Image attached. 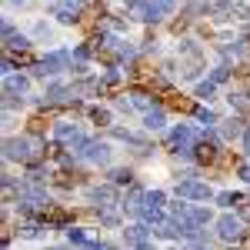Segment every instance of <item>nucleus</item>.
I'll list each match as a JSON object with an SVG mask.
<instances>
[{
    "label": "nucleus",
    "mask_w": 250,
    "mask_h": 250,
    "mask_svg": "<svg viewBox=\"0 0 250 250\" xmlns=\"http://www.w3.org/2000/svg\"><path fill=\"white\" fill-rule=\"evenodd\" d=\"M40 150H43V140L40 137H10L3 144L7 160H34V157H40Z\"/></svg>",
    "instance_id": "nucleus-1"
},
{
    "label": "nucleus",
    "mask_w": 250,
    "mask_h": 250,
    "mask_svg": "<svg viewBox=\"0 0 250 250\" xmlns=\"http://www.w3.org/2000/svg\"><path fill=\"white\" fill-rule=\"evenodd\" d=\"M217 230H220V237H224V240H237V237H240V230H244V224H240L233 213H224V217L217 220Z\"/></svg>",
    "instance_id": "nucleus-2"
},
{
    "label": "nucleus",
    "mask_w": 250,
    "mask_h": 250,
    "mask_svg": "<svg viewBox=\"0 0 250 250\" xmlns=\"http://www.w3.org/2000/svg\"><path fill=\"white\" fill-rule=\"evenodd\" d=\"M60 67H67V54H50V57H43L37 67H34V74H37V77H47V74H57Z\"/></svg>",
    "instance_id": "nucleus-3"
},
{
    "label": "nucleus",
    "mask_w": 250,
    "mask_h": 250,
    "mask_svg": "<svg viewBox=\"0 0 250 250\" xmlns=\"http://www.w3.org/2000/svg\"><path fill=\"white\" fill-rule=\"evenodd\" d=\"M177 193L180 197H193V200H207L210 197V187L207 184H197V180H184V184H177Z\"/></svg>",
    "instance_id": "nucleus-4"
},
{
    "label": "nucleus",
    "mask_w": 250,
    "mask_h": 250,
    "mask_svg": "<svg viewBox=\"0 0 250 250\" xmlns=\"http://www.w3.org/2000/svg\"><path fill=\"white\" fill-rule=\"evenodd\" d=\"M54 137L63 140V144H70V147H80V144H83V137L77 134L74 124H57V127H54Z\"/></svg>",
    "instance_id": "nucleus-5"
},
{
    "label": "nucleus",
    "mask_w": 250,
    "mask_h": 250,
    "mask_svg": "<svg viewBox=\"0 0 250 250\" xmlns=\"http://www.w3.org/2000/svg\"><path fill=\"white\" fill-rule=\"evenodd\" d=\"M3 94H7V104H14V97H23L27 94V77H14V74H7V83H3Z\"/></svg>",
    "instance_id": "nucleus-6"
},
{
    "label": "nucleus",
    "mask_w": 250,
    "mask_h": 250,
    "mask_svg": "<svg viewBox=\"0 0 250 250\" xmlns=\"http://www.w3.org/2000/svg\"><path fill=\"white\" fill-rule=\"evenodd\" d=\"M80 154L87 160H107V144H97V140H83L80 144Z\"/></svg>",
    "instance_id": "nucleus-7"
},
{
    "label": "nucleus",
    "mask_w": 250,
    "mask_h": 250,
    "mask_svg": "<svg viewBox=\"0 0 250 250\" xmlns=\"http://www.w3.org/2000/svg\"><path fill=\"white\" fill-rule=\"evenodd\" d=\"M124 237H127L130 247H144V244H147V227H144V224H134V227H127Z\"/></svg>",
    "instance_id": "nucleus-8"
},
{
    "label": "nucleus",
    "mask_w": 250,
    "mask_h": 250,
    "mask_svg": "<svg viewBox=\"0 0 250 250\" xmlns=\"http://www.w3.org/2000/svg\"><path fill=\"white\" fill-rule=\"evenodd\" d=\"M144 124H147L150 130H160V127H164V110H160V107H150V110L144 114Z\"/></svg>",
    "instance_id": "nucleus-9"
},
{
    "label": "nucleus",
    "mask_w": 250,
    "mask_h": 250,
    "mask_svg": "<svg viewBox=\"0 0 250 250\" xmlns=\"http://www.w3.org/2000/svg\"><path fill=\"white\" fill-rule=\"evenodd\" d=\"M187 217H190L193 224H200V227H204V224L210 220V210H204V207H190V210H187Z\"/></svg>",
    "instance_id": "nucleus-10"
},
{
    "label": "nucleus",
    "mask_w": 250,
    "mask_h": 250,
    "mask_svg": "<svg viewBox=\"0 0 250 250\" xmlns=\"http://www.w3.org/2000/svg\"><path fill=\"white\" fill-rule=\"evenodd\" d=\"M7 40V50H27V37L23 34H10V37H3Z\"/></svg>",
    "instance_id": "nucleus-11"
},
{
    "label": "nucleus",
    "mask_w": 250,
    "mask_h": 250,
    "mask_svg": "<svg viewBox=\"0 0 250 250\" xmlns=\"http://www.w3.org/2000/svg\"><path fill=\"white\" fill-rule=\"evenodd\" d=\"M63 94H67V87H63V83H50V87H47V94H43V100H63Z\"/></svg>",
    "instance_id": "nucleus-12"
},
{
    "label": "nucleus",
    "mask_w": 250,
    "mask_h": 250,
    "mask_svg": "<svg viewBox=\"0 0 250 250\" xmlns=\"http://www.w3.org/2000/svg\"><path fill=\"white\" fill-rule=\"evenodd\" d=\"M197 157H200V160H213V157H217V144H207V140H204V144L197 147Z\"/></svg>",
    "instance_id": "nucleus-13"
},
{
    "label": "nucleus",
    "mask_w": 250,
    "mask_h": 250,
    "mask_svg": "<svg viewBox=\"0 0 250 250\" xmlns=\"http://www.w3.org/2000/svg\"><path fill=\"white\" fill-rule=\"evenodd\" d=\"M197 120H200V124H207V127H213V124H217L213 110H207V107H197Z\"/></svg>",
    "instance_id": "nucleus-14"
},
{
    "label": "nucleus",
    "mask_w": 250,
    "mask_h": 250,
    "mask_svg": "<svg viewBox=\"0 0 250 250\" xmlns=\"http://www.w3.org/2000/svg\"><path fill=\"white\" fill-rule=\"evenodd\" d=\"M150 3H154V10L160 14V17H167V14L173 10V0H150Z\"/></svg>",
    "instance_id": "nucleus-15"
},
{
    "label": "nucleus",
    "mask_w": 250,
    "mask_h": 250,
    "mask_svg": "<svg viewBox=\"0 0 250 250\" xmlns=\"http://www.w3.org/2000/svg\"><path fill=\"white\" fill-rule=\"evenodd\" d=\"M197 97L210 100V97H213V80H204V83H197Z\"/></svg>",
    "instance_id": "nucleus-16"
},
{
    "label": "nucleus",
    "mask_w": 250,
    "mask_h": 250,
    "mask_svg": "<svg viewBox=\"0 0 250 250\" xmlns=\"http://www.w3.org/2000/svg\"><path fill=\"white\" fill-rule=\"evenodd\" d=\"M134 107H140V110H150V97L137 90V94H134Z\"/></svg>",
    "instance_id": "nucleus-17"
},
{
    "label": "nucleus",
    "mask_w": 250,
    "mask_h": 250,
    "mask_svg": "<svg viewBox=\"0 0 250 250\" xmlns=\"http://www.w3.org/2000/svg\"><path fill=\"white\" fill-rule=\"evenodd\" d=\"M250 100H247V94H230V107H237V110H244Z\"/></svg>",
    "instance_id": "nucleus-18"
},
{
    "label": "nucleus",
    "mask_w": 250,
    "mask_h": 250,
    "mask_svg": "<svg viewBox=\"0 0 250 250\" xmlns=\"http://www.w3.org/2000/svg\"><path fill=\"white\" fill-rule=\"evenodd\" d=\"M110 180L114 184H130V170H110Z\"/></svg>",
    "instance_id": "nucleus-19"
},
{
    "label": "nucleus",
    "mask_w": 250,
    "mask_h": 250,
    "mask_svg": "<svg viewBox=\"0 0 250 250\" xmlns=\"http://www.w3.org/2000/svg\"><path fill=\"white\" fill-rule=\"evenodd\" d=\"M240 134V120H227V127H224V137H237Z\"/></svg>",
    "instance_id": "nucleus-20"
},
{
    "label": "nucleus",
    "mask_w": 250,
    "mask_h": 250,
    "mask_svg": "<svg viewBox=\"0 0 250 250\" xmlns=\"http://www.w3.org/2000/svg\"><path fill=\"white\" fill-rule=\"evenodd\" d=\"M230 10H233V14H237V17H250V7H247V3H244V0H237V3H233Z\"/></svg>",
    "instance_id": "nucleus-21"
},
{
    "label": "nucleus",
    "mask_w": 250,
    "mask_h": 250,
    "mask_svg": "<svg viewBox=\"0 0 250 250\" xmlns=\"http://www.w3.org/2000/svg\"><path fill=\"white\" fill-rule=\"evenodd\" d=\"M227 77H230V70H227V67H217V70H213V83H224V80H227Z\"/></svg>",
    "instance_id": "nucleus-22"
},
{
    "label": "nucleus",
    "mask_w": 250,
    "mask_h": 250,
    "mask_svg": "<svg viewBox=\"0 0 250 250\" xmlns=\"http://www.w3.org/2000/svg\"><path fill=\"white\" fill-rule=\"evenodd\" d=\"M67 240H70V244H90V240H87L80 230H67Z\"/></svg>",
    "instance_id": "nucleus-23"
},
{
    "label": "nucleus",
    "mask_w": 250,
    "mask_h": 250,
    "mask_svg": "<svg viewBox=\"0 0 250 250\" xmlns=\"http://www.w3.org/2000/svg\"><path fill=\"white\" fill-rule=\"evenodd\" d=\"M90 117H94V120H100V124H107V120H110V114H107V110H90Z\"/></svg>",
    "instance_id": "nucleus-24"
},
{
    "label": "nucleus",
    "mask_w": 250,
    "mask_h": 250,
    "mask_svg": "<svg viewBox=\"0 0 250 250\" xmlns=\"http://www.w3.org/2000/svg\"><path fill=\"white\" fill-rule=\"evenodd\" d=\"M220 204H224V207H230V204H237V197H233V193H220Z\"/></svg>",
    "instance_id": "nucleus-25"
},
{
    "label": "nucleus",
    "mask_w": 250,
    "mask_h": 250,
    "mask_svg": "<svg viewBox=\"0 0 250 250\" xmlns=\"http://www.w3.org/2000/svg\"><path fill=\"white\" fill-rule=\"evenodd\" d=\"M237 173H240V177H244V180H247V184H250V164H244V167H240V170H237Z\"/></svg>",
    "instance_id": "nucleus-26"
},
{
    "label": "nucleus",
    "mask_w": 250,
    "mask_h": 250,
    "mask_svg": "<svg viewBox=\"0 0 250 250\" xmlns=\"http://www.w3.org/2000/svg\"><path fill=\"white\" fill-rule=\"evenodd\" d=\"M244 150L250 154V130H244Z\"/></svg>",
    "instance_id": "nucleus-27"
},
{
    "label": "nucleus",
    "mask_w": 250,
    "mask_h": 250,
    "mask_svg": "<svg viewBox=\"0 0 250 250\" xmlns=\"http://www.w3.org/2000/svg\"><path fill=\"white\" fill-rule=\"evenodd\" d=\"M213 3H230V0H213Z\"/></svg>",
    "instance_id": "nucleus-28"
}]
</instances>
